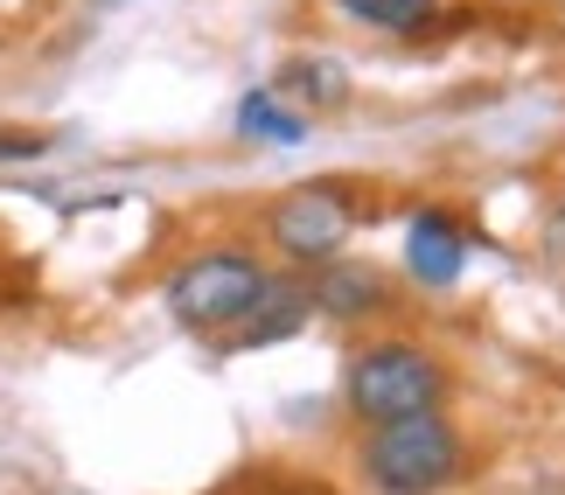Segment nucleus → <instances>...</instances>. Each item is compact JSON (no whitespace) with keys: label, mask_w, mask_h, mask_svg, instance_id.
Here are the masks:
<instances>
[{"label":"nucleus","mask_w":565,"mask_h":495,"mask_svg":"<svg viewBox=\"0 0 565 495\" xmlns=\"http://www.w3.org/2000/svg\"><path fill=\"white\" fill-rule=\"evenodd\" d=\"M468 475V446L447 426V412L384 419L363 433V482L377 495H440Z\"/></svg>","instance_id":"f257e3e1"},{"label":"nucleus","mask_w":565,"mask_h":495,"mask_svg":"<svg viewBox=\"0 0 565 495\" xmlns=\"http://www.w3.org/2000/svg\"><path fill=\"white\" fill-rule=\"evenodd\" d=\"M342 398H350V412L363 426L440 412L447 370H440V356L419 349V342H371V349H356L350 370H342Z\"/></svg>","instance_id":"f03ea898"},{"label":"nucleus","mask_w":565,"mask_h":495,"mask_svg":"<svg viewBox=\"0 0 565 495\" xmlns=\"http://www.w3.org/2000/svg\"><path fill=\"white\" fill-rule=\"evenodd\" d=\"M273 293V272L245 251H203L175 266L168 279V314L195 335H237L245 321L258 314V300Z\"/></svg>","instance_id":"7ed1b4c3"},{"label":"nucleus","mask_w":565,"mask_h":495,"mask_svg":"<svg viewBox=\"0 0 565 495\" xmlns=\"http://www.w3.org/2000/svg\"><path fill=\"white\" fill-rule=\"evenodd\" d=\"M350 224H356V209L350 196H342L335 182H308V189H294V196H279L273 203V245L294 258V266H329V258L350 245Z\"/></svg>","instance_id":"20e7f679"},{"label":"nucleus","mask_w":565,"mask_h":495,"mask_svg":"<svg viewBox=\"0 0 565 495\" xmlns=\"http://www.w3.org/2000/svg\"><path fill=\"white\" fill-rule=\"evenodd\" d=\"M308 308H321L329 321H356V314L391 308V287H384L377 266H342V258H329L321 279H315V293H308Z\"/></svg>","instance_id":"39448f33"},{"label":"nucleus","mask_w":565,"mask_h":495,"mask_svg":"<svg viewBox=\"0 0 565 495\" xmlns=\"http://www.w3.org/2000/svg\"><path fill=\"white\" fill-rule=\"evenodd\" d=\"M405 258H412V272H419L426 287H454L461 266H468V238L440 217V209H419L412 230H405Z\"/></svg>","instance_id":"423d86ee"},{"label":"nucleus","mask_w":565,"mask_h":495,"mask_svg":"<svg viewBox=\"0 0 565 495\" xmlns=\"http://www.w3.org/2000/svg\"><path fill=\"white\" fill-rule=\"evenodd\" d=\"M237 133H245V140H266V147H300V140H308V119L287 112L273 92H252L245 105H237Z\"/></svg>","instance_id":"0eeeda50"},{"label":"nucleus","mask_w":565,"mask_h":495,"mask_svg":"<svg viewBox=\"0 0 565 495\" xmlns=\"http://www.w3.org/2000/svg\"><path fill=\"white\" fill-rule=\"evenodd\" d=\"M300 321H308V300L287 293V287H273L266 300H258V314L231 335V349H258V342H279V335H294Z\"/></svg>","instance_id":"6e6552de"},{"label":"nucleus","mask_w":565,"mask_h":495,"mask_svg":"<svg viewBox=\"0 0 565 495\" xmlns=\"http://www.w3.org/2000/svg\"><path fill=\"white\" fill-rule=\"evenodd\" d=\"M350 21H363V29H384V35H412L433 21V0H335Z\"/></svg>","instance_id":"1a4fd4ad"},{"label":"nucleus","mask_w":565,"mask_h":495,"mask_svg":"<svg viewBox=\"0 0 565 495\" xmlns=\"http://www.w3.org/2000/svg\"><path fill=\"white\" fill-rule=\"evenodd\" d=\"M294 92H315L321 105H329V98H342V71H335V63H294Z\"/></svg>","instance_id":"9d476101"},{"label":"nucleus","mask_w":565,"mask_h":495,"mask_svg":"<svg viewBox=\"0 0 565 495\" xmlns=\"http://www.w3.org/2000/svg\"><path fill=\"white\" fill-rule=\"evenodd\" d=\"M545 245H552V258H558V272H565V209L552 217V230H545Z\"/></svg>","instance_id":"9b49d317"}]
</instances>
